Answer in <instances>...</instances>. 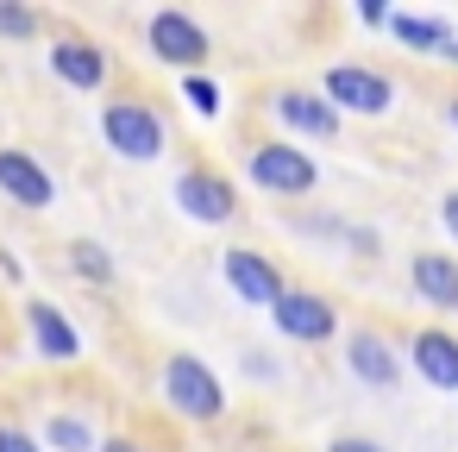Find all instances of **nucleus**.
Listing matches in <instances>:
<instances>
[{"mask_svg": "<svg viewBox=\"0 0 458 452\" xmlns=\"http://www.w3.org/2000/svg\"><path fill=\"white\" fill-rule=\"evenodd\" d=\"M101 139H107V151L126 158V164H157L164 145H170L164 114H157L151 101H139V95H120V101L101 107Z\"/></svg>", "mask_w": 458, "mask_h": 452, "instance_id": "1", "label": "nucleus"}, {"mask_svg": "<svg viewBox=\"0 0 458 452\" xmlns=\"http://www.w3.org/2000/svg\"><path fill=\"white\" fill-rule=\"evenodd\" d=\"M164 402H170V414H182V421H220V414H226V383L214 377L208 358L170 352V358H164Z\"/></svg>", "mask_w": 458, "mask_h": 452, "instance_id": "2", "label": "nucleus"}, {"mask_svg": "<svg viewBox=\"0 0 458 452\" xmlns=\"http://www.w3.org/2000/svg\"><path fill=\"white\" fill-rule=\"evenodd\" d=\"M245 176L264 189V195H283V201H301V195H314V183H320V164L295 145V139H264V145H251V158H245Z\"/></svg>", "mask_w": 458, "mask_h": 452, "instance_id": "3", "label": "nucleus"}, {"mask_svg": "<svg viewBox=\"0 0 458 452\" xmlns=\"http://www.w3.org/2000/svg\"><path fill=\"white\" fill-rule=\"evenodd\" d=\"M145 51L157 57V64H170V70H182V76H201V64H208V32H201V20H189L182 7H157L151 20H145Z\"/></svg>", "mask_w": 458, "mask_h": 452, "instance_id": "4", "label": "nucleus"}, {"mask_svg": "<svg viewBox=\"0 0 458 452\" xmlns=\"http://www.w3.org/2000/svg\"><path fill=\"white\" fill-rule=\"evenodd\" d=\"M320 95L339 114H358V120H383L395 107V82L383 70H370V64H333L327 82H320Z\"/></svg>", "mask_w": 458, "mask_h": 452, "instance_id": "5", "label": "nucleus"}, {"mask_svg": "<svg viewBox=\"0 0 458 452\" xmlns=\"http://www.w3.org/2000/svg\"><path fill=\"white\" fill-rule=\"evenodd\" d=\"M176 208L189 214V220H201V226H226L233 214H239V189L220 176V170H182L176 176Z\"/></svg>", "mask_w": 458, "mask_h": 452, "instance_id": "6", "label": "nucleus"}, {"mask_svg": "<svg viewBox=\"0 0 458 452\" xmlns=\"http://www.w3.org/2000/svg\"><path fill=\"white\" fill-rule=\"evenodd\" d=\"M220 270H226V289L245 302V308H276L283 302V270L264 258V252H251V245H233L226 258H220Z\"/></svg>", "mask_w": 458, "mask_h": 452, "instance_id": "7", "label": "nucleus"}, {"mask_svg": "<svg viewBox=\"0 0 458 452\" xmlns=\"http://www.w3.org/2000/svg\"><path fill=\"white\" fill-rule=\"evenodd\" d=\"M270 320H276L283 339H301V345H320V339L339 333V314H333V302L320 289H283V302L270 308Z\"/></svg>", "mask_w": 458, "mask_h": 452, "instance_id": "8", "label": "nucleus"}, {"mask_svg": "<svg viewBox=\"0 0 458 452\" xmlns=\"http://www.w3.org/2000/svg\"><path fill=\"white\" fill-rule=\"evenodd\" d=\"M0 195L20 201V208H32V214H45V208L57 201V183H51V170H45L32 151L0 145Z\"/></svg>", "mask_w": 458, "mask_h": 452, "instance_id": "9", "label": "nucleus"}, {"mask_svg": "<svg viewBox=\"0 0 458 452\" xmlns=\"http://www.w3.org/2000/svg\"><path fill=\"white\" fill-rule=\"evenodd\" d=\"M26 327H32V345H38L45 364H76V358H82V333H76V320H70L57 302L32 295V302H26Z\"/></svg>", "mask_w": 458, "mask_h": 452, "instance_id": "10", "label": "nucleus"}, {"mask_svg": "<svg viewBox=\"0 0 458 452\" xmlns=\"http://www.w3.org/2000/svg\"><path fill=\"white\" fill-rule=\"evenodd\" d=\"M270 114H276L289 132H301V139H339V107H333L327 95H314V89H283V95H270Z\"/></svg>", "mask_w": 458, "mask_h": 452, "instance_id": "11", "label": "nucleus"}, {"mask_svg": "<svg viewBox=\"0 0 458 452\" xmlns=\"http://www.w3.org/2000/svg\"><path fill=\"white\" fill-rule=\"evenodd\" d=\"M345 371H352L364 389H395V383H402L395 345H389L383 333H370V327H358V333L345 339Z\"/></svg>", "mask_w": 458, "mask_h": 452, "instance_id": "12", "label": "nucleus"}, {"mask_svg": "<svg viewBox=\"0 0 458 452\" xmlns=\"http://www.w3.org/2000/svg\"><path fill=\"white\" fill-rule=\"evenodd\" d=\"M51 76L82 89V95H95V89H107V51L95 38H57L51 45Z\"/></svg>", "mask_w": 458, "mask_h": 452, "instance_id": "13", "label": "nucleus"}, {"mask_svg": "<svg viewBox=\"0 0 458 452\" xmlns=\"http://www.w3.org/2000/svg\"><path fill=\"white\" fill-rule=\"evenodd\" d=\"M408 283L427 308L439 314H458V258L452 252H414L408 258Z\"/></svg>", "mask_w": 458, "mask_h": 452, "instance_id": "14", "label": "nucleus"}, {"mask_svg": "<svg viewBox=\"0 0 458 452\" xmlns=\"http://www.w3.org/2000/svg\"><path fill=\"white\" fill-rule=\"evenodd\" d=\"M408 352H414V371H420L433 389H458V339H452L445 327H420Z\"/></svg>", "mask_w": 458, "mask_h": 452, "instance_id": "15", "label": "nucleus"}, {"mask_svg": "<svg viewBox=\"0 0 458 452\" xmlns=\"http://www.w3.org/2000/svg\"><path fill=\"white\" fill-rule=\"evenodd\" d=\"M389 32H395V45H408V51H420V57H445V45L458 38L445 20H433V13H389Z\"/></svg>", "mask_w": 458, "mask_h": 452, "instance_id": "16", "label": "nucleus"}, {"mask_svg": "<svg viewBox=\"0 0 458 452\" xmlns=\"http://www.w3.org/2000/svg\"><path fill=\"white\" fill-rule=\"evenodd\" d=\"M45 446L51 452H101V433L89 414H51L45 421Z\"/></svg>", "mask_w": 458, "mask_h": 452, "instance_id": "17", "label": "nucleus"}, {"mask_svg": "<svg viewBox=\"0 0 458 452\" xmlns=\"http://www.w3.org/2000/svg\"><path fill=\"white\" fill-rule=\"evenodd\" d=\"M70 270H76L82 283H95V289L114 283V258H107V245H95V239H76V245H70Z\"/></svg>", "mask_w": 458, "mask_h": 452, "instance_id": "18", "label": "nucleus"}, {"mask_svg": "<svg viewBox=\"0 0 458 452\" xmlns=\"http://www.w3.org/2000/svg\"><path fill=\"white\" fill-rule=\"evenodd\" d=\"M182 101H189L201 120H220V107H226L220 82H208V76H182Z\"/></svg>", "mask_w": 458, "mask_h": 452, "instance_id": "19", "label": "nucleus"}, {"mask_svg": "<svg viewBox=\"0 0 458 452\" xmlns=\"http://www.w3.org/2000/svg\"><path fill=\"white\" fill-rule=\"evenodd\" d=\"M0 38H38V13L26 7V0H0Z\"/></svg>", "mask_w": 458, "mask_h": 452, "instance_id": "20", "label": "nucleus"}, {"mask_svg": "<svg viewBox=\"0 0 458 452\" xmlns=\"http://www.w3.org/2000/svg\"><path fill=\"white\" fill-rule=\"evenodd\" d=\"M0 452H45L26 427H7V421H0Z\"/></svg>", "mask_w": 458, "mask_h": 452, "instance_id": "21", "label": "nucleus"}, {"mask_svg": "<svg viewBox=\"0 0 458 452\" xmlns=\"http://www.w3.org/2000/svg\"><path fill=\"white\" fill-rule=\"evenodd\" d=\"M327 452H389V446H377V439H364V433H339Z\"/></svg>", "mask_w": 458, "mask_h": 452, "instance_id": "22", "label": "nucleus"}, {"mask_svg": "<svg viewBox=\"0 0 458 452\" xmlns=\"http://www.w3.org/2000/svg\"><path fill=\"white\" fill-rule=\"evenodd\" d=\"M358 20L364 26H389V7H383V0H358Z\"/></svg>", "mask_w": 458, "mask_h": 452, "instance_id": "23", "label": "nucleus"}, {"mask_svg": "<svg viewBox=\"0 0 458 452\" xmlns=\"http://www.w3.org/2000/svg\"><path fill=\"white\" fill-rule=\"evenodd\" d=\"M439 220H445V233H452V239H458V189H452V195H445V201H439Z\"/></svg>", "mask_w": 458, "mask_h": 452, "instance_id": "24", "label": "nucleus"}, {"mask_svg": "<svg viewBox=\"0 0 458 452\" xmlns=\"http://www.w3.org/2000/svg\"><path fill=\"white\" fill-rule=\"evenodd\" d=\"M101 452H151V446H139V439H101Z\"/></svg>", "mask_w": 458, "mask_h": 452, "instance_id": "25", "label": "nucleus"}, {"mask_svg": "<svg viewBox=\"0 0 458 452\" xmlns=\"http://www.w3.org/2000/svg\"><path fill=\"white\" fill-rule=\"evenodd\" d=\"M445 120H452V132H458V95H452V107H445Z\"/></svg>", "mask_w": 458, "mask_h": 452, "instance_id": "26", "label": "nucleus"}, {"mask_svg": "<svg viewBox=\"0 0 458 452\" xmlns=\"http://www.w3.org/2000/svg\"><path fill=\"white\" fill-rule=\"evenodd\" d=\"M445 64H458V38H452V45H445Z\"/></svg>", "mask_w": 458, "mask_h": 452, "instance_id": "27", "label": "nucleus"}]
</instances>
